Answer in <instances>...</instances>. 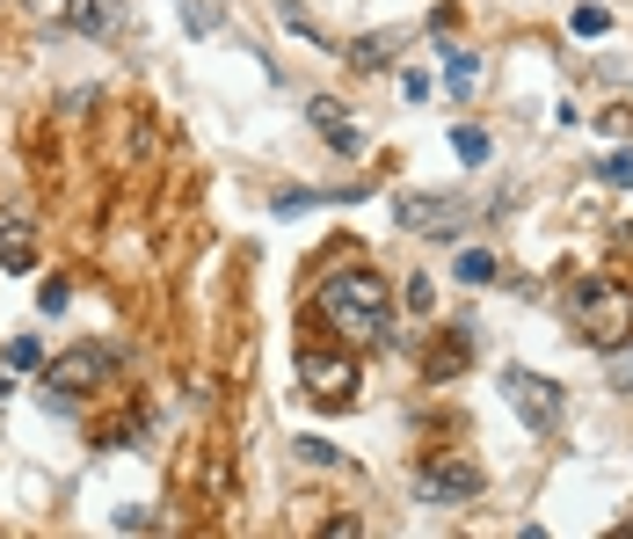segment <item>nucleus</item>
Listing matches in <instances>:
<instances>
[{
	"mask_svg": "<svg viewBox=\"0 0 633 539\" xmlns=\"http://www.w3.org/2000/svg\"><path fill=\"white\" fill-rule=\"evenodd\" d=\"M342 51H350L357 74H379V66H393L408 51V29H371V37H357V45H342Z\"/></svg>",
	"mask_w": 633,
	"mask_h": 539,
	"instance_id": "1a4fd4ad",
	"label": "nucleus"
},
{
	"mask_svg": "<svg viewBox=\"0 0 633 539\" xmlns=\"http://www.w3.org/2000/svg\"><path fill=\"white\" fill-rule=\"evenodd\" d=\"M306 117H314V131L342 153V161H357V153H365V131L342 117V102H336V96H314V102H306Z\"/></svg>",
	"mask_w": 633,
	"mask_h": 539,
	"instance_id": "6e6552de",
	"label": "nucleus"
},
{
	"mask_svg": "<svg viewBox=\"0 0 633 539\" xmlns=\"http://www.w3.org/2000/svg\"><path fill=\"white\" fill-rule=\"evenodd\" d=\"M452 277H459V285H495V277H503V263H495L488 248H459V270H452Z\"/></svg>",
	"mask_w": 633,
	"mask_h": 539,
	"instance_id": "4468645a",
	"label": "nucleus"
},
{
	"mask_svg": "<svg viewBox=\"0 0 633 539\" xmlns=\"http://www.w3.org/2000/svg\"><path fill=\"white\" fill-rule=\"evenodd\" d=\"M481 489H488V474L466 452H430V460L415 466V496L422 503H473Z\"/></svg>",
	"mask_w": 633,
	"mask_h": 539,
	"instance_id": "39448f33",
	"label": "nucleus"
},
{
	"mask_svg": "<svg viewBox=\"0 0 633 539\" xmlns=\"http://www.w3.org/2000/svg\"><path fill=\"white\" fill-rule=\"evenodd\" d=\"M597 183H605V190H633V147H611L605 161H597Z\"/></svg>",
	"mask_w": 633,
	"mask_h": 539,
	"instance_id": "dca6fc26",
	"label": "nucleus"
},
{
	"mask_svg": "<svg viewBox=\"0 0 633 539\" xmlns=\"http://www.w3.org/2000/svg\"><path fill=\"white\" fill-rule=\"evenodd\" d=\"M37 365V336H15V343H8V372H29Z\"/></svg>",
	"mask_w": 633,
	"mask_h": 539,
	"instance_id": "4be33fe9",
	"label": "nucleus"
},
{
	"mask_svg": "<svg viewBox=\"0 0 633 539\" xmlns=\"http://www.w3.org/2000/svg\"><path fill=\"white\" fill-rule=\"evenodd\" d=\"M444 80H452V96H473V80H481V59H473V51H444Z\"/></svg>",
	"mask_w": 633,
	"mask_h": 539,
	"instance_id": "2eb2a0df",
	"label": "nucleus"
},
{
	"mask_svg": "<svg viewBox=\"0 0 633 539\" xmlns=\"http://www.w3.org/2000/svg\"><path fill=\"white\" fill-rule=\"evenodd\" d=\"M66 299H74V285H66V277H45V285H37V306H45V314H59Z\"/></svg>",
	"mask_w": 633,
	"mask_h": 539,
	"instance_id": "412c9836",
	"label": "nucleus"
},
{
	"mask_svg": "<svg viewBox=\"0 0 633 539\" xmlns=\"http://www.w3.org/2000/svg\"><path fill=\"white\" fill-rule=\"evenodd\" d=\"M503 393H510V409L524 416V430H560V416H568V393L546 379V372H524V365H503Z\"/></svg>",
	"mask_w": 633,
	"mask_h": 539,
	"instance_id": "20e7f679",
	"label": "nucleus"
},
{
	"mask_svg": "<svg viewBox=\"0 0 633 539\" xmlns=\"http://www.w3.org/2000/svg\"><path fill=\"white\" fill-rule=\"evenodd\" d=\"M459 365H473V328H452L438 343V358H430V379H452Z\"/></svg>",
	"mask_w": 633,
	"mask_h": 539,
	"instance_id": "f8f14e48",
	"label": "nucleus"
},
{
	"mask_svg": "<svg viewBox=\"0 0 633 539\" xmlns=\"http://www.w3.org/2000/svg\"><path fill=\"white\" fill-rule=\"evenodd\" d=\"M314 306L336 336H350V343H379L387 321H393V292H387L379 270H336V277H320Z\"/></svg>",
	"mask_w": 633,
	"mask_h": 539,
	"instance_id": "f257e3e1",
	"label": "nucleus"
},
{
	"mask_svg": "<svg viewBox=\"0 0 633 539\" xmlns=\"http://www.w3.org/2000/svg\"><path fill=\"white\" fill-rule=\"evenodd\" d=\"M292 372H299V387H306V401H314V409H350V401H357V358H336V350H299Z\"/></svg>",
	"mask_w": 633,
	"mask_h": 539,
	"instance_id": "7ed1b4c3",
	"label": "nucleus"
},
{
	"mask_svg": "<svg viewBox=\"0 0 633 539\" xmlns=\"http://www.w3.org/2000/svg\"><path fill=\"white\" fill-rule=\"evenodd\" d=\"M292 452H299V460H306V466H336V460H342V452H336V444H328V438H299Z\"/></svg>",
	"mask_w": 633,
	"mask_h": 539,
	"instance_id": "aec40b11",
	"label": "nucleus"
},
{
	"mask_svg": "<svg viewBox=\"0 0 633 539\" xmlns=\"http://www.w3.org/2000/svg\"><path fill=\"white\" fill-rule=\"evenodd\" d=\"M626 241H633V220H626Z\"/></svg>",
	"mask_w": 633,
	"mask_h": 539,
	"instance_id": "5701e85b",
	"label": "nucleus"
},
{
	"mask_svg": "<svg viewBox=\"0 0 633 539\" xmlns=\"http://www.w3.org/2000/svg\"><path fill=\"white\" fill-rule=\"evenodd\" d=\"M605 372H611V387H619V393H633V350L611 343V350H605Z\"/></svg>",
	"mask_w": 633,
	"mask_h": 539,
	"instance_id": "a211bd4d",
	"label": "nucleus"
},
{
	"mask_svg": "<svg viewBox=\"0 0 633 539\" xmlns=\"http://www.w3.org/2000/svg\"><path fill=\"white\" fill-rule=\"evenodd\" d=\"M568 29H575V37H605L611 15H605V8H575V15H568Z\"/></svg>",
	"mask_w": 633,
	"mask_h": 539,
	"instance_id": "6ab92c4d",
	"label": "nucleus"
},
{
	"mask_svg": "<svg viewBox=\"0 0 633 539\" xmlns=\"http://www.w3.org/2000/svg\"><path fill=\"white\" fill-rule=\"evenodd\" d=\"M575 321H583V343L611 350V343L633 336V299L619 292L611 277H583V285H575Z\"/></svg>",
	"mask_w": 633,
	"mask_h": 539,
	"instance_id": "f03ea898",
	"label": "nucleus"
},
{
	"mask_svg": "<svg viewBox=\"0 0 633 539\" xmlns=\"http://www.w3.org/2000/svg\"><path fill=\"white\" fill-rule=\"evenodd\" d=\"M110 365H117V350L110 343H74L59 365L45 372V393H51V409L59 401H80V393H96L102 379H110Z\"/></svg>",
	"mask_w": 633,
	"mask_h": 539,
	"instance_id": "423d86ee",
	"label": "nucleus"
},
{
	"mask_svg": "<svg viewBox=\"0 0 633 539\" xmlns=\"http://www.w3.org/2000/svg\"><path fill=\"white\" fill-rule=\"evenodd\" d=\"M452 153H459V161H466V168H481V161H488V153H495V139H488V131H481V124H452Z\"/></svg>",
	"mask_w": 633,
	"mask_h": 539,
	"instance_id": "ddd939ff",
	"label": "nucleus"
},
{
	"mask_svg": "<svg viewBox=\"0 0 633 539\" xmlns=\"http://www.w3.org/2000/svg\"><path fill=\"white\" fill-rule=\"evenodd\" d=\"M393 220L408 226V234L444 241V234H459V226H466V197L459 190H401V197H393Z\"/></svg>",
	"mask_w": 633,
	"mask_h": 539,
	"instance_id": "0eeeda50",
	"label": "nucleus"
},
{
	"mask_svg": "<svg viewBox=\"0 0 633 539\" xmlns=\"http://www.w3.org/2000/svg\"><path fill=\"white\" fill-rule=\"evenodd\" d=\"M59 15H66V29H80V37H117L124 0H66Z\"/></svg>",
	"mask_w": 633,
	"mask_h": 539,
	"instance_id": "9d476101",
	"label": "nucleus"
},
{
	"mask_svg": "<svg viewBox=\"0 0 633 539\" xmlns=\"http://www.w3.org/2000/svg\"><path fill=\"white\" fill-rule=\"evenodd\" d=\"M277 23H284V29H299V37H306V45H320V51H342V45H328V37L314 29V15H306L299 0H277Z\"/></svg>",
	"mask_w": 633,
	"mask_h": 539,
	"instance_id": "f3484780",
	"label": "nucleus"
},
{
	"mask_svg": "<svg viewBox=\"0 0 633 539\" xmlns=\"http://www.w3.org/2000/svg\"><path fill=\"white\" fill-rule=\"evenodd\" d=\"M0 270H37V234H29V220H0Z\"/></svg>",
	"mask_w": 633,
	"mask_h": 539,
	"instance_id": "9b49d317",
	"label": "nucleus"
}]
</instances>
